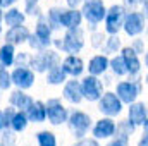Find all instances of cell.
Masks as SVG:
<instances>
[{"label":"cell","instance_id":"obj_1","mask_svg":"<svg viewBox=\"0 0 148 146\" xmlns=\"http://www.w3.org/2000/svg\"><path fill=\"white\" fill-rule=\"evenodd\" d=\"M53 43L57 45V48H60L66 53H71V55L77 53L84 46V35H83L81 26L79 28H73V29H67L64 36L60 38V40H57V41H53Z\"/></svg>","mask_w":148,"mask_h":146},{"label":"cell","instance_id":"obj_2","mask_svg":"<svg viewBox=\"0 0 148 146\" xmlns=\"http://www.w3.org/2000/svg\"><path fill=\"white\" fill-rule=\"evenodd\" d=\"M60 64V57L57 52L53 50H48V48H43V50H38V53H35L31 57V62H29V67L35 71V72H48L52 67L59 65Z\"/></svg>","mask_w":148,"mask_h":146},{"label":"cell","instance_id":"obj_3","mask_svg":"<svg viewBox=\"0 0 148 146\" xmlns=\"http://www.w3.org/2000/svg\"><path fill=\"white\" fill-rule=\"evenodd\" d=\"M91 117L86 113V112H81V110H73L69 113V120H67V126L71 129V132L74 134V138L81 139L88 134V131L93 127L91 124Z\"/></svg>","mask_w":148,"mask_h":146},{"label":"cell","instance_id":"obj_4","mask_svg":"<svg viewBox=\"0 0 148 146\" xmlns=\"http://www.w3.org/2000/svg\"><path fill=\"white\" fill-rule=\"evenodd\" d=\"M81 12H83V17L91 24L93 29L98 23L105 21V16H107V9L103 5V0H84Z\"/></svg>","mask_w":148,"mask_h":146},{"label":"cell","instance_id":"obj_5","mask_svg":"<svg viewBox=\"0 0 148 146\" xmlns=\"http://www.w3.org/2000/svg\"><path fill=\"white\" fill-rule=\"evenodd\" d=\"M126 9L122 5H112L107 10L105 16V31L109 35H117L119 29H122L124 26V19H126Z\"/></svg>","mask_w":148,"mask_h":146},{"label":"cell","instance_id":"obj_6","mask_svg":"<svg viewBox=\"0 0 148 146\" xmlns=\"http://www.w3.org/2000/svg\"><path fill=\"white\" fill-rule=\"evenodd\" d=\"M122 105L124 102L119 98L117 93L107 91L102 95V98L98 100V110L105 115V117H115L122 112Z\"/></svg>","mask_w":148,"mask_h":146},{"label":"cell","instance_id":"obj_7","mask_svg":"<svg viewBox=\"0 0 148 146\" xmlns=\"http://www.w3.org/2000/svg\"><path fill=\"white\" fill-rule=\"evenodd\" d=\"M140 91H141V83H140V79L121 81V83L115 86V93H117L119 98H121L124 103H127V105H131V103L136 102Z\"/></svg>","mask_w":148,"mask_h":146},{"label":"cell","instance_id":"obj_8","mask_svg":"<svg viewBox=\"0 0 148 146\" xmlns=\"http://www.w3.org/2000/svg\"><path fill=\"white\" fill-rule=\"evenodd\" d=\"M47 117H48L50 124L60 126V124L69 120V112L62 105V102L59 98H50L47 102Z\"/></svg>","mask_w":148,"mask_h":146},{"label":"cell","instance_id":"obj_9","mask_svg":"<svg viewBox=\"0 0 148 146\" xmlns=\"http://www.w3.org/2000/svg\"><path fill=\"white\" fill-rule=\"evenodd\" d=\"M81 84H83L84 100H88V102H98L102 98V95H103V84L98 79V76L90 74V76H86L81 81Z\"/></svg>","mask_w":148,"mask_h":146},{"label":"cell","instance_id":"obj_10","mask_svg":"<svg viewBox=\"0 0 148 146\" xmlns=\"http://www.w3.org/2000/svg\"><path fill=\"white\" fill-rule=\"evenodd\" d=\"M145 19L147 17L143 16V12H136V10L127 12L126 19H124V26H122L124 33L127 36H138V35H141L145 31Z\"/></svg>","mask_w":148,"mask_h":146},{"label":"cell","instance_id":"obj_11","mask_svg":"<svg viewBox=\"0 0 148 146\" xmlns=\"http://www.w3.org/2000/svg\"><path fill=\"white\" fill-rule=\"evenodd\" d=\"M115 131H117V124L114 122L112 117H103L97 120L91 127V134L97 139H110L112 136H115Z\"/></svg>","mask_w":148,"mask_h":146},{"label":"cell","instance_id":"obj_12","mask_svg":"<svg viewBox=\"0 0 148 146\" xmlns=\"http://www.w3.org/2000/svg\"><path fill=\"white\" fill-rule=\"evenodd\" d=\"M12 83L19 89H28L35 84V71L26 65H17L12 71Z\"/></svg>","mask_w":148,"mask_h":146},{"label":"cell","instance_id":"obj_13","mask_svg":"<svg viewBox=\"0 0 148 146\" xmlns=\"http://www.w3.org/2000/svg\"><path fill=\"white\" fill-rule=\"evenodd\" d=\"M62 96L69 102V103H79L81 100H84V95H83V84L79 81L69 79L64 83V89H62Z\"/></svg>","mask_w":148,"mask_h":146},{"label":"cell","instance_id":"obj_14","mask_svg":"<svg viewBox=\"0 0 148 146\" xmlns=\"http://www.w3.org/2000/svg\"><path fill=\"white\" fill-rule=\"evenodd\" d=\"M52 31H53V28L50 26V23L47 19V14H40L38 16V23L35 26V35L41 40V43L47 48L52 45Z\"/></svg>","mask_w":148,"mask_h":146},{"label":"cell","instance_id":"obj_15","mask_svg":"<svg viewBox=\"0 0 148 146\" xmlns=\"http://www.w3.org/2000/svg\"><path fill=\"white\" fill-rule=\"evenodd\" d=\"M83 12L77 10V9H62V14H60V26L66 28V29H73V28H79L81 23H83Z\"/></svg>","mask_w":148,"mask_h":146},{"label":"cell","instance_id":"obj_16","mask_svg":"<svg viewBox=\"0 0 148 146\" xmlns=\"http://www.w3.org/2000/svg\"><path fill=\"white\" fill-rule=\"evenodd\" d=\"M122 57H124V60H126V65H127V72L131 77H136L140 71H141V62H140V59H138V52L133 48V46H126V48H122Z\"/></svg>","mask_w":148,"mask_h":146},{"label":"cell","instance_id":"obj_17","mask_svg":"<svg viewBox=\"0 0 148 146\" xmlns=\"http://www.w3.org/2000/svg\"><path fill=\"white\" fill-rule=\"evenodd\" d=\"M29 36H31L29 29H28L24 24H21V26H14V28H9V29H7V33H5V41H7V43H12V45H21V43L28 41Z\"/></svg>","mask_w":148,"mask_h":146},{"label":"cell","instance_id":"obj_18","mask_svg":"<svg viewBox=\"0 0 148 146\" xmlns=\"http://www.w3.org/2000/svg\"><path fill=\"white\" fill-rule=\"evenodd\" d=\"M88 72L93 76H102L107 72V69H110V59L103 53V55H95L90 59L88 62Z\"/></svg>","mask_w":148,"mask_h":146},{"label":"cell","instance_id":"obj_19","mask_svg":"<svg viewBox=\"0 0 148 146\" xmlns=\"http://www.w3.org/2000/svg\"><path fill=\"white\" fill-rule=\"evenodd\" d=\"M62 67L66 69V72L69 74V76H73V77H79L81 74L84 72V62L81 60V57H77L76 53H69L66 59H64V62H62Z\"/></svg>","mask_w":148,"mask_h":146},{"label":"cell","instance_id":"obj_20","mask_svg":"<svg viewBox=\"0 0 148 146\" xmlns=\"http://www.w3.org/2000/svg\"><path fill=\"white\" fill-rule=\"evenodd\" d=\"M33 102H35V100H33L29 95H26L24 89H19V88H17L16 91H12L10 96H9V103H10L12 107H16L17 110H24V112L33 105Z\"/></svg>","mask_w":148,"mask_h":146},{"label":"cell","instance_id":"obj_21","mask_svg":"<svg viewBox=\"0 0 148 146\" xmlns=\"http://www.w3.org/2000/svg\"><path fill=\"white\" fill-rule=\"evenodd\" d=\"M127 115H129V120L136 126H143L145 120L148 119V108L145 107V103H140V102H134L129 105L127 108Z\"/></svg>","mask_w":148,"mask_h":146},{"label":"cell","instance_id":"obj_22","mask_svg":"<svg viewBox=\"0 0 148 146\" xmlns=\"http://www.w3.org/2000/svg\"><path fill=\"white\" fill-rule=\"evenodd\" d=\"M28 117H29V122H35V124H41L45 122L48 117H47V103L43 102H33V105L26 110Z\"/></svg>","mask_w":148,"mask_h":146},{"label":"cell","instance_id":"obj_23","mask_svg":"<svg viewBox=\"0 0 148 146\" xmlns=\"http://www.w3.org/2000/svg\"><path fill=\"white\" fill-rule=\"evenodd\" d=\"M24 19H26V16H24V12L19 10V9H7V10L2 14V21H3V24L9 26V28L24 24Z\"/></svg>","mask_w":148,"mask_h":146},{"label":"cell","instance_id":"obj_24","mask_svg":"<svg viewBox=\"0 0 148 146\" xmlns=\"http://www.w3.org/2000/svg\"><path fill=\"white\" fill-rule=\"evenodd\" d=\"M16 45L12 43H3L2 48H0V62H2V67H10L12 64H16Z\"/></svg>","mask_w":148,"mask_h":146},{"label":"cell","instance_id":"obj_25","mask_svg":"<svg viewBox=\"0 0 148 146\" xmlns=\"http://www.w3.org/2000/svg\"><path fill=\"white\" fill-rule=\"evenodd\" d=\"M67 76H69V74L66 72V69L62 67V64H59V65L52 67V69L47 72V83L52 84V86H57V84L66 83V81H67Z\"/></svg>","mask_w":148,"mask_h":146},{"label":"cell","instance_id":"obj_26","mask_svg":"<svg viewBox=\"0 0 148 146\" xmlns=\"http://www.w3.org/2000/svg\"><path fill=\"white\" fill-rule=\"evenodd\" d=\"M28 124H29V117H28V113L24 112V110H17L16 112V115H14V120H12V131L14 132H23L26 127H28Z\"/></svg>","mask_w":148,"mask_h":146},{"label":"cell","instance_id":"obj_27","mask_svg":"<svg viewBox=\"0 0 148 146\" xmlns=\"http://www.w3.org/2000/svg\"><path fill=\"white\" fill-rule=\"evenodd\" d=\"M16 107H7V108H3L0 112V129L2 131H9L10 127H12V120H14V115H16V112L17 110H14Z\"/></svg>","mask_w":148,"mask_h":146},{"label":"cell","instance_id":"obj_28","mask_svg":"<svg viewBox=\"0 0 148 146\" xmlns=\"http://www.w3.org/2000/svg\"><path fill=\"white\" fill-rule=\"evenodd\" d=\"M110 71L115 74V76H126V74H129L122 53H121V55H115V57L110 59Z\"/></svg>","mask_w":148,"mask_h":146},{"label":"cell","instance_id":"obj_29","mask_svg":"<svg viewBox=\"0 0 148 146\" xmlns=\"http://www.w3.org/2000/svg\"><path fill=\"white\" fill-rule=\"evenodd\" d=\"M134 129H136V124H133L131 120H121V122L117 124V131H115V136L129 139V136L134 132Z\"/></svg>","mask_w":148,"mask_h":146},{"label":"cell","instance_id":"obj_30","mask_svg":"<svg viewBox=\"0 0 148 146\" xmlns=\"http://www.w3.org/2000/svg\"><path fill=\"white\" fill-rule=\"evenodd\" d=\"M102 50H103L105 55H109V53H117V52L121 50V38L117 36V35H110V36L105 40Z\"/></svg>","mask_w":148,"mask_h":146},{"label":"cell","instance_id":"obj_31","mask_svg":"<svg viewBox=\"0 0 148 146\" xmlns=\"http://www.w3.org/2000/svg\"><path fill=\"white\" fill-rule=\"evenodd\" d=\"M38 146H57V138L50 131H40L36 134Z\"/></svg>","mask_w":148,"mask_h":146},{"label":"cell","instance_id":"obj_32","mask_svg":"<svg viewBox=\"0 0 148 146\" xmlns=\"http://www.w3.org/2000/svg\"><path fill=\"white\" fill-rule=\"evenodd\" d=\"M60 14H62V9L60 7H52L48 12H47V19L50 23V26L53 29H60Z\"/></svg>","mask_w":148,"mask_h":146},{"label":"cell","instance_id":"obj_33","mask_svg":"<svg viewBox=\"0 0 148 146\" xmlns=\"http://www.w3.org/2000/svg\"><path fill=\"white\" fill-rule=\"evenodd\" d=\"M12 84H14L12 83V74H9L7 67H2L0 69V88H2V91H7Z\"/></svg>","mask_w":148,"mask_h":146},{"label":"cell","instance_id":"obj_34","mask_svg":"<svg viewBox=\"0 0 148 146\" xmlns=\"http://www.w3.org/2000/svg\"><path fill=\"white\" fill-rule=\"evenodd\" d=\"M24 12L28 16H40L38 0H24Z\"/></svg>","mask_w":148,"mask_h":146},{"label":"cell","instance_id":"obj_35","mask_svg":"<svg viewBox=\"0 0 148 146\" xmlns=\"http://www.w3.org/2000/svg\"><path fill=\"white\" fill-rule=\"evenodd\" d=\"M12 129L2 131V146H14V138H12Z\"/></svg>","mask_w":148,"mask_h":146},{"label":"cell","instance_id":"obj_36","mask_svg":"<svg viewBox=\"0 0 148 146\" xmlns=\"http://www.w3.org/2000/svg\"><path fill=\"white\" fill-rule=\"evenodd\" d=\"M28 43H29V46H31V48H35V50H43V48H47V46H45V45L41 43V40H40V38H38L36 35H35V33H33V35L29 36Z\"/></svg>","mask_w":148,"mask_h":146},{"label":"cell","instance_id":"obj_37","mask_svg":"<svg viewBox=\"0 0 148 146\" xmlns=\"http://www.w3.org/2000/svg\"><path fill=\"white\" fill-rule=\"evenodd\" d=\"M29 62H31V57H29L28 53H24V52H21V53L16 57V64H17V65H26V67H29Z\"/></svg>","mask_w":148,"mask_h":146},{"label":"cell","instance_id":"obj_38","mask_svg":"<svg viewBox=\"0 0 148 146\" xmlns=\"http://www.w3.org/2000/svg\"><path fill=\"white\" fill-rule=\"evenodd\" d=\"M73 146H100V143H98V139L97 138H93V139H86V138H81L77 143H74Z\"/></svg>","mask_w":148,"mask_h":146},{"label":"cell","instance_id":"obj_39","mask_svg":"<svg viewBox=\"0 0 148 146\" xmlns=\"http://www.w3.org/2000/svg\"><path fill=\"white\" fill-rule=\"evenodd\" d=\"M107 146H129V141L126 139V138H119V136H115L114 139H110Z\"/></svg>","mask_w":148,"mask_h":146},{"label":"cell","instance_id":"obj_40","mask_svg":"<svg viewBox=\"0 0 148 146\" xmlns=\"http://www.w3.org/2000/svg\"><path fill=\"white\" fill-rule=\"evenodd\" d=\"M103 35L102 33H95L93 36H91V45L95 46V48H98V46H103Z\"/></svg>","mask_w":148,"mask_h":146},{"label":"cell","instance_id":"obj_41","mask_svg":"<svg viewBox=\"0 0 148 146\" xmlns=\"http://www.w3.org/2000/svg\"><path fill=\"white\" fill-rule=\"evenodd\" d=\"M131 46H133V48H134L138 53H143V50H145V41L138 38V40H134V41L131 43Z\"/></svg>","mask_w":148,"mask_h":146},{"label":"cell","instance_id":"obj_42","mask_svg":"<svg viewBox=\"0 0 148 146\" xmlns=\"http://www.w3.org/2000/svg\"><path fill=\"white\" fill-rule=\"evenodd\" d=\"M147 0H126V5L129 7H138V5H143Z\"/></svg>","mask_w":148,"mask_h":146},{"label":"cell","instance_id":"obj_43","mask_svg":"<svg viewBox=\"0 0 148 146\" xmlns=\"http://www.w3.org/2000/svg\"><path fill=\"white\" fill-rule=\"evenodd\" d=\"M84 0H66V3L71 7V9H77V5H81Z\"/></svg>","mask_w":148,"mask_h":146},{"label":"cell","instance_id":"obj_44","mask_svg":"<svg viewBox=\"0 0 148 146\" xmlns=\"http://www.w3.org/2000/svg\"><path fill=\"white\" fill-rule=\"evenodd\" d=\"M16 2H17V0H0V7H2V9H9V7L14 5Z\"/></svg>","mask_w":148,"mask_h":146},{"label":"cell","instance_id":"obj_45","mask_svg":"<svg viewBox=\"0 0 148 146\" xmlns=\"http://www.w3.org/2000/svg\"><path fill=\"white\" fill-rule=\"evenodd\" d=\"M138 146H148V132H145L141 136V139L138 141Z\"/></svg>","mask_w":148,"mask_h":146},{"label":"cell","instance_id":"obj_46","mask_svg":"<svg viewBox=\"0 0 148 146\" xmlns=\"http://www.w3.org/2000/svg\"><path fill=\"white\" fill-rule=\"evenodd\" d=\"M143 16H145V17L148 19V0L145 2V3H143Z\"/></svg>","mask_w":148,"mask_h":146},{"label":"cell","instance_id":"obj_47","mask_svg":"<svg viewBox=\"0 0 148 146\" xmlns=\"http://www.w3.org/2000/svg\"><path fill=\"white\" fill-rule=\"evenodd\" d=\"M143 129H145V132H148V119L145 120V124H143Z\"/></svg>","mask_w":148,"mask_h":146},{"label":"cell","instance_id":"obj_48","mask_svg":"<svg viewBox=\"0 0 148 146\" xmlns=\"http://www.w3.org/2000/svg\"><path fill=\"white\" fill-rule=\"evenodd\" d=\"M145 65H147V69H148V52H147V55H145Z\"/></svg>","mask_w":148,"mask_h":146},{"label":"cell","instance_id":"obj_49","mask_svg":"<svg viewBox=\"0 0 148 146\" xmlns=\"http://www.w3.org/2000/svg\"><path fill=\"white\" fill-rule=\"evenodd\" d=\"M145 83H147V86H148V74H147V77H145Z\"/></svg>","mask_w":148,"mask_h":146}]
</instances>
